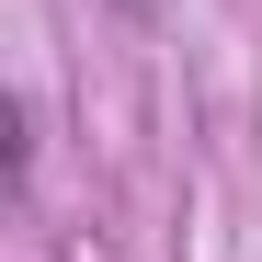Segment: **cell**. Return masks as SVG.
<instances>
[{
  "instance_id": "1",
  "label": "cell",
  "mask_w": 262,
  "mask_h": 262,
  "mask_svg": "<svg viewBox=\"0 0 262 262\" xmlns=\"http://www.w3.org/2000/svg\"><path fill=\"white\" fill-rule=\"evenodd\" d=\"M125 12H148V0H125Z\"/></svg>"
}]
</instances>
